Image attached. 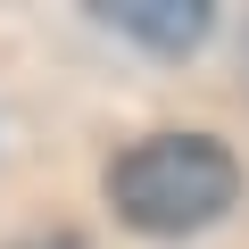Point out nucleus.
Returning <instances> with one entry per match:
<instances>
[{"instance_id":"f257e3e1","label":"nucleus","mask_w":249,"mask_h":249,"mask_svg":"<svg viewBox=\"0 0 249 249\" xmlns=\"http://www.w3.org/2000/svg\"><path fill=\"white\" fill-rule=\"evenodd\" d=\"M241 199V166L208 133H150L108 166V208L133 232H199Z\"/></svg>"},{"instance_id":"f03ea898","label":"nucleus","mask_w":249,"mask_h":249,"mask_svg":"<svg viewBox=\"0 0 249 249\" xmlns=\"http://www.w3.org/2000/svg\"><path fill=\"white\" fill-rule=\"evenodd\" d=\"M100 17H108L116 34H133V42L166 50V58L199 50V42H208V25H216L208 0H100Z\"/></svg>"},{"instance_id":"7ed1b4c3","label":"nucleus","mask_w":249,"mask_h":249,"mask_svg":"<svg viewBox=\"0 0 249 249\" xmlns=\"http://www.w3.org/2000/svg\"><path fill=\"white\" fill-rule=\"evenodd\" d=\"M17 249H83L75 232H50V241H17Z\"/></svg>"}]
</instances>
